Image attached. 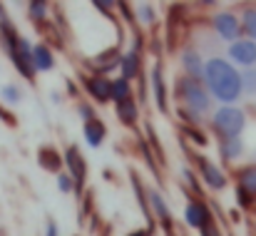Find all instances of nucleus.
Instances as JSON below:
<instances>
[{
	"instance_id": "11",
	"label": "nucleus",
	"mask_w": 256,
	"mask_h": 236,
	"mask_svg": "<svg viewBox=\"0 0 256 236\" xmlns=\"http://www.w3.org/2000/svg\"><path fill=\"white\" fill-rule=\"evenodd\" d=\"M182 68H184V75L186 78L204 82V68H206V62L202 60V55L196 50H184L182 52Z\"/></svg>"
},
{
	"instance_id": "26",
	"label": "nucleus",
	"mask_w": 256,
	"mask_h": 236,
	"mask_svg": "<svg viewBox=\"0 0 256 236\" xmlns=\"http://www.w3.org/2000/svg\"><path fill=\"white\" fill-rule=\"evenodd\" d=\"M2 100L10 102V104H18L20 102V87L18 84H5L2 87Z\"/></svg>"
},
{
	"instance_id": "20",
	"label": "nucleus",
	"mask_w": 256,
	"mask_h": 236,
	"mask_svg": "<svg viewBox=\"0 0 256 236\" xmlns=\"http://www.w3.org/2000/svg\"><path fill=\"white\" fill-rule=\"evenodd\" d=\"M117 117H120V122H122V124H127V127H132V124L137 122V117H140V110H137V102H134V100H127V102H122V104H117Z\"/></svg>"
},
{
	"instance_id": "33",
	"label": "nucleus",
	"mask_w": 256,
	"mask_h": 236,
	"mask_svg": "<svg viewBox=\"0 0 256 236\" xmlns=\"http://www.w3.org/2000/svg\"><path fill=\"white\" fill-rule=\"evenodd\" d=\"M127 236H144V232H132V234H127Z\"/></svg>"
},
{
	"instance_id": "7",
	"label": "nucleus",
	"mask_w": 256,
	"mask_h": 236,
	"mask_svg": "<svg viewBox=\"0 0 256 236\" xmlns=\"http://www.w3.org/2000/svg\"><path fill=\"white\" fill-rule=\"evenodd\" d=\"M65 166H68V174L75 179L78 192H80L85 186V179H87V162L80 154L78 147H68V152H65Z\"/></svg>"
},
{
	"instance_id": "15",
	"label": "nucleus",
	"mask_w": 256,
	"mask_h": 236,
	"mask_svg": "<svg viewBox=\"0 0 256 236\" xmlns=\"http://www.w3.org/2000/svg\"><path fill=\"white\" fill-rule=\"evenodd\" d=\"M120 70H122V78L124 80H134L140 75V52H137V48H134V50H127V52L122 55Z\"/></svg>"
},
{
	"instance_id": "14",
	"label": "nucleus",
	"mask_w": 256,
	"mask_h": 236,
	"mask_svg": "<svg viewBox=\"0 0 256 236\" xmlns=\"http://www.w3.org/2000/svg\"><path fill=\"white\" fill-rule=\"evenodd\" d=\"M32 62H35V70H38V72L52 70V68H55L52 50H50L48 45H35V48H32Z\"/></svg>"
},
{
	"instance_id": "27",
	"label": "nucleus",
	"mask_w": 256,
	"mask_h": 236,
	"mask_svg": "<svg viewBox=\"0 0 256 236\" xmlns=\"http://www.w3.org/2000/svg\"><path fill=\"white\" fill-rule=\"evenodd\" d=\"M137 12H140V20L142 22H152L154 20V12H152V5H137Z\"/></svg>"
},
{
	"instance_id": "6",
	"label": "nucleus",
	"mask_w": 256,
	"mask_h": 236,
	"mask_svg": "<svg viewBox=\"0 0 256 236\" xmlns=\"http://www.w3.org/2000/svg\"><path fill=\"white\" fill-rule=\"evenodd\" d=\"M226 55H229V62L232 65H239V68L249 70V68L256 65V42L249 40V38H242V40H236V42L229 45V52Z\"/></svg>"
},
{
	"instance_id": "17",
	"label": "nucleus",
	"mask_w": 256,
	"mask_h": 236,
	"mask_svg": "<svg viewBox=\"0 0 256 236\" xmlns=\"http://www.w3.org/2000/svg\"><path fill=\"white\" fill-rule=\"evenodd\" d=\"M219 154L222 159H226V162H234V159H239L244 154V142L236 137V140H222L219 142Z\"/></svg>"
},
{
	"instance_id": "10",
	"label": "nucleus",
	"mask_w": 256,
	"mask_h": 236,
	"mask_svg": "<svg viewBox=\"0 0 256 236\" xmlns=\"http://www.w3.org/2000/svg\"><path fill=\"white\" fill-rule=\"evenodd\" d=\"M82 82H85V90L92 94V100H97V102L112 100V80H107L104 75H90Z\"/></svg>"
},
{
	"instance_id": "1",
	"label": "nucleus",
	"mask_w": 256,
	"mask_h": 236,
	"mask_svg": "<svg viewBox=\"0 0 256 236\" xmlns=\"http://www.w3.org/2000/svg\"><path fill=\"white\" fill-rule=\"evenodd\" d=\"M204 82H206L209 94L216 97L222 104H234V102L244 94L242 72H239L229 60H224V58H212V60H206Z\"/></svg>"
},
{
	"instance_id": "22",
	"label": "nucleus",
	"mask_w": 256,
	"mask_h": 236,
	"mask_svg": "<svg viewBox=\"0 0 256 236\" xmlns=\"http://www.w3.org/2000/svg\"><path fill=\"white\" fill-rule=\"evenodd\" d=\"M242 30L246 32L249 40L256 42V8H244V12H242Z\"/></svg>"
},
{
	"instance_id": "23",
	"label": "nucleus",
	"mask_w": 256,
	"mask_h": 236,
	"mask_svg": "<svg viewBox=\"0 0 256 236\" xmlns=\"http://www.w3.org/2000/svg\"><path fill=\"white\" fill-rule=\"evenodd\" d=\"M242 87H244L246 94H256V70L254 68H249V70L242 72Z\"/></svg>"
},
{
	"instance_id": "24",
	"label": "nucleus",
	"mask_w": 256,
	"mask_h": 236,
	"mask_svg": "<svg viewBox=\"0 0 256 236\" xmlns=\"http://www.w3.org/2000/svg\"><path fill=\"white\" fill-rule=\"evenodd\" d=\"M58 189H60L62 194H70L72 189L78 192V184H75V179H72L70 174H65V172H62V174H58Z\"/></svg>"
},
{
	"instance_id": "19",
	"label": "nucleus",
	"mask_w": 256,
	"mask_h": 236,
	"mask_svg": "<svg viewBox=\"0 0 256 236\" xmlns=\"http://www.w3.org/2000/svg\"><path fill=\"white\" fill-rule=\"evenodd\" d=\"M239 189H244L246 194H252L256 199V164L239 169Z\"/></svg>"
},
{
	"instance_id": "9",
	"label": "nucleus",
	"mask_w": 256,
	"mask_h": 236,
	"mask_svg": "<svg viewBox=\"0 0 256 236\" xmlns=\"http://www.w3.org/2000/svg\"><path fill=\"white\" fill-rule=\"evenodd\" d=\"M184 222L192 226V229H204L206 224H212V216H209V206L199 199H192L184 209Z\"/></svg>"
},
{
	"instance_id": "18",
	"label": "nucleus",
	"mask_w": 256,
	"mask_h": 236,
	"mask_svg": "<svg viewBox=\"0 0 256 236\" xmlns=\"http://www.w3.org/2000/svg\"><path fill=\"white\" fill-rule=\"evenodd\" d=\"M150 194V206L154 209V214H157V219L162 222V224H170L172 222V212H170V206H167V202L162 199V194L160 192H147Z\"/></svg>"
},
{
	"instance_id": "29",
	"label": "nucleus",
	"mask_w": 256,
	"mask_h": 236,
	"mask_svg": "<svg viewBox=\"0 0 256 236\" xmlns=\"http://www.w3.org/2000/svg\"><path fill=\"white\" fill-rule=\"evenodd\" d=\"M80 117H82V122H92V120H97V117H94V110H92L90 104H80Z\"/></svg>"
},
{
	"instance_id": "4",
	"label": "nucleus",
	"mask_w": 256,
	"mask_h": 236,
	"mask_svg": "<svg viewBox=\"0 0 256 236\" xmlns=\"http://www.w3.org/2000/svg\"><path fill=\"white\" fill-rule=\"evenodd\" d=\"M212 127L216 130V134L222 140H236L246 127V114H244V110H239L234 104H222L212 114Z\"/></svg>"
},
{
	"instance_id": "12",
	"label": "nucleus",
	"mask_w": 256,
	"mask_h": 236,
	"mask_svg": "<svg viewBox=\"0 0 256 236\" xmlns=\"http://www.w3.org/2000/svg\"><path fill=\"white\" fill-rule=\"evenodd\" d=\"M38 162H40V166H42V169L55 172V174H62L60 169H62L65 157H62V154H58L52 147H42V150H40V154H38Z\"/></svg>"
},
{
	"instance_id": "2",
	"label": "nucleus",
	"mask_w": 256,
	"mask_h": 236,
	"mask_svg": "<svg viewBox=\"0 0 256 236\" xmlns=\"http://www.w3.org/2000/svg\"><path fill=\"white\" fill-rule=\"evenodd\" d=\"M0 35H2L5 52H8V58L12 60L15 70H18L22 78L32 80L38 70H35V62H32V48H30V42L18 35V30L12 28V22H10L8 18H2V22H0Z\"/></svg>"
},
{
	"instance_id": "5",
	"label": "nucleus",
	"mask_w": 256,
	"mask_h": 236,
	"mask_svg": "<svg viewBox=\"0 0 256 236\" xmlns=\"http://www.w3.org/2000/svg\"><path fill=\"white\" fill-rule=\"evenodd\" d=\"M212 25H214V32H216L222 40H226V42H236V40H242V18H239L236 12H232V10H222V12L214 15Z\"/></svg>"
},
{
	"instance_id": "16",
	"label": "nucleus",
	"mask_w": 256,
	"mask_h": 236,
	"mask_svg": "<svg viewBox=\"0 0 256 236\" xmlns=\"http://www.w3.org/2000/svg\"><path fill=\"white\" fill-rule=\"evenodd\" d=\"M152 87H154L157 107L162 112H167V87H164V78H162V68L160 65H154V70H152Z\"/></svg>"
},
{
	"instance_id": "32",
	"label": "nucleus",
	"mask_w": 256,
	"mask_h": 236,
	"mask_svg": "<svg viewBox=\"0 0 256 236\" xmlns=\"http://www.w3.org/2000/svg\"><path fill=\"white\" fill-rule=\"evenodd\" d=\"M0 120H5V122H10V124H12V122H15V120H12V117H10V112H5V110H2V107H0Z\"/></svg>"
},
{
	"instance_id": "21",
	"label": "nucleus",
	"mask_w": 256,
	"mask_h": 236,
	"mask_svg": "<svg viewBox=\"0 0 256 236\" xmlns=\"http://www.w3.org/2000/svg\"><path fill=\"white\" fill-rule=\"evenodd\" d=\"M112 100H114L117 104L132 100V84H130V80H124V78L112 80Z\"/></svg>"
},
{
	"instance_id": "3",
	"label": "nucleus",
	"mask_w": 256,
	"mask_h": 236,
	"mask_svg": "<svg viewBox=\"0 0 256 236\" xmlns=\"http://www.w3.org/2000/svg\"><path fill=\"white\" fill-rule=\"evenodd\" d=\"M176 94L182 100V107L194 112V114H199V117H204L209 112V107H212V94L204 87V82L192 80L186 75L176 80Z\"/></svg>"
},
{
	"instance_id": "28",
	"label": "nucleus",
	"mask_w": 256,
	"mask_h": 236,
	"mask_svg": "<svg viewBox=\"0 0 256 236\" xmlns=\"http://www.w3.org/2000/svg\"><path fill=\"white\" fill-rule=\"evenodd\" d=\"M236 202H239V204H242V206L246 209V206H252V202H254V196H252V194H246L244 189H236Z\"/></svg>"
},
{
	"instance_id": "8",
	"label": "nucleus",
	"mask_w": 256,
	"mask_h": 236,
	"mask_svg": "<svg viewBox=\"0 0 256 236\" xmlns=\"http://www.w3.org/2000/svg\"><path fill=\"white\" fill-rule=\"evenodd\" d=\"M199 176H202V182L209 186V189H214V192H222L224 186H226V174L216 166V164H212L209 159L199 157Z\"/></svg>"
},
{
	"instance_id": "25",
	"label": "nucleus",
	"mask_w": 256,
	"mask_h": 236,
	"mask_svg": "<svg viewBox=\"0 0 256 236\" xmlns=\"http://www.w3.org/2000/svg\"><path fill=\"white\" fill-rule=\"evenodd\" d=\"M28 12H30L32 20H45V15H48V2H30V5H28Z\"/></svg>"
},
{
	"instance_id": "13",
	"label": "nucleus",
	"mask_w": 256,
	"mask_h": 236,
	"mask_svg": "<svg viewBox=\"0 0 256 236\" xmlns=\"http://www.w3.org/2000/svg\"><path fill=\"white\" fill-rule=\"evenodd\" d=\"M85 142L90 147H100L104 142V134H107V127L102 120H92V122H85Z\"/></svg>"
},
{
	"instance_id": "30",
	"label": "nucleus",
	"mask_w": 256,
	"mask_h": 236,
	"mask_svg": "<svg viewBox=\"0 0 256 236\" xmlns=\"http://www.w3.org/2000/svg\"><path fill=\"white\" fill-rule=\"evenodd\" d=\"M202 236H222V234H219V229H216L214 222H212V224H206V226L202 229Z\"/></svg>"
},
{
	"instance_id": "31",
	"label": "nucleus",
	"mask_w": 256,
	"mask_h": 236,
	"mask_svg": "<svg viewBox=\"0 0 256 236\" xmlns=\"http://www.w3.org/2000/svg\"><path fill=\"white\" fill-rule=\"evenodd\" d=\"M45 236H58V224L52 219H48V229H45Z\"/></svg>"
}]
</instances>
